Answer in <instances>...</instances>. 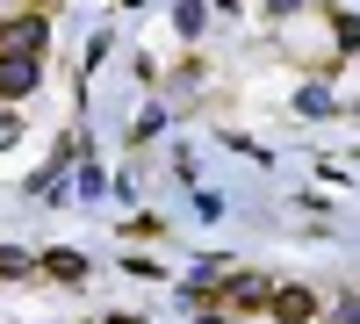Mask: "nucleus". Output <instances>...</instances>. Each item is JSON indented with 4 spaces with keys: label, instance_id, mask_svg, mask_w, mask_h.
<instances>
[{
    "label": "nucleus",
    "instance_id": "1",
    "mask_svg": "<svg viewBox=\"0 0 360 324\" xmlns=\"http://www.w3.org/2000/svg\"><path fill=\"white\" fill-rule=\"evenodd\" d=\"M22 94H37V58L0 51V101H22Z\"/></svg>",
    "mask_w": 360,
    "mask_h": 324
},
{
    "label": "nucleus",
    "instance_id": "2",
    "mask_svg": "<svg viewBox=\"0 0 360 324\" xmlns=\"http://www.w3.org/2000/svg\"><path fill=\"white\" fill-rule=\"evenodd\" d=\"M0 51L44 58V15H15V22H0Z\"/></svg>",
    "mask_w": 360,
    "mask_h": 324
},
{
    "label": "nucleus",
    "instance_id": "3",
    "mask_svg": "<svg viewBox=\"0 0 360 324\" xmlns=\"http://www.w3.org/2000/svg\"><path fill=\"white\" fill-rule=\"evenodd\" d=\"M266 310H274L281 324H310L317 317V296H310V288H266Z\"/></svg>",
    "mask_w": 360,
    "mask_h": 324
},
{
    "label": "nucleus",
    "instance_id": "4",
    "mask_svg": "<svg viewBox=\"0 0 360 324\" xmlns=\"http://www.w3.org/2000/svg\"><path fill=\"white\" fill-rule=\"evenodd\" d=\"M224 303H231V310H266V281H259V274H238V281L224 288Z\"/></svg>",
    "mask_w": 360,
    "mask_h": 324
},
{
    "label": "nucleus",
    "instance_id": "5",
    "mask_svg": "<svg viewBox=\"0 0 360 324\" xmlns=\"http://www.w3.org/2000/svg\"><path fill=\"white\" fill-rule=\"evenodd\" d=\"M44 274H58V281H79V274H86V259H79L72 245H58V252H44Z\"/></svg>",
    "mask_w": 360,
    "mask_h": 324
},
{
    "label": "nucleus",
    "instance_id": "6",
    "mask_svg": "<svg viewBox=\"0 0 360 324\" xmlns=\"http://www.w3.org/2000/svg\"><path fill=\"white\" fill-rule=\"evenodd\" d=\"M29 267H37V259H29L22 245H0V274H8V281H15V274H29Z\"/></svg>",
    "mask_w": 360,
    "mask_h": 324
}]
</instances>
